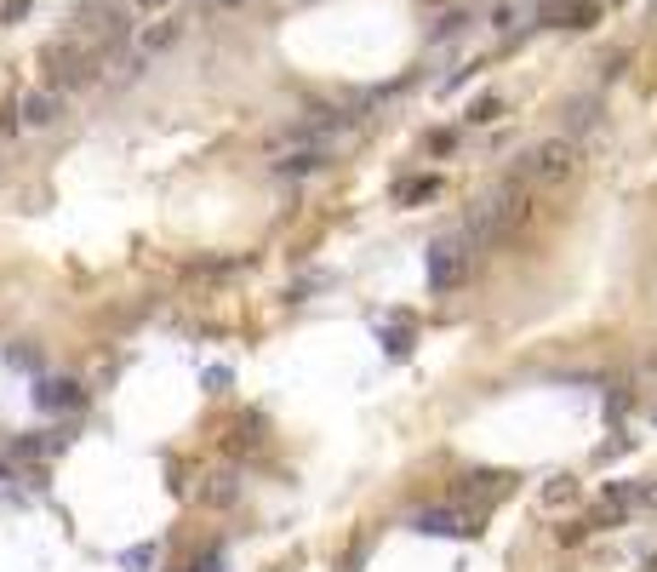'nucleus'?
I'll return each mask as SVG.
<instances>
[{
    "label": "nucleus",
    "instance_id": "nucleus-12",
    "mask_svg": "<svg viewBox=\"0 0 657 572\" xmlns=\"http://www.w3.org/2000/svg\"><path fill=\"white\" fill-rule=\"evenodd\" d=\"M492 115H497V98H480L475 110H469V120H492Z\"/></svg>",
    "mask_w": 657,
    "mask_h": 572
},
{
    "label": "nucleus",
    "instance_id": "nucleus-3",
    "mask_svg": "<svg viewBox=\"0 0 657 572\" xmlns=\"http://www.w3.org/2000/svg\"><path fill=\"white\" fill-rule=\"evenodd\" d=\"M469 269H475V235L458 224L451 235H441L429 246V286L434 292H458L469 281Z\"/></svg>",
    "mask_w": 657,
    "mask_h": 572
},
{
    "label": "nucleus",
    "instance_id": "nucleus-7",
    "mask_svg": "<svg viewBox=\"0 0 657 572\" xmlns=\"http://www.w3.org/2000/svg\"><path fill=\"white\" fill-rule=\"evenodd\" d=\"M35 407H40V412H64V407H81V390H74V383H46V390L35 395Z\"/></svg>",
    "mask_w": 657,
    "mask_h": 572
},
{
    "label": "nucleus",
    "instance_id": "nucleus-11",
    "mask_svg": "<svg viewBox=\"0 0 657 572\" xmlns=\"http://www.w3.org/2000/svg\"><path fill=\"white\" fill-rule=\"evenodd\" d=\"M600 120V103H572V127H594Z\"/></svg>",
    "mask_w": 657,
    "mask_h": 572
},
{
    "label": "nucleus",
    "instance_id": "nucleus-2",
    "mask_svg": "<svg viewBox=\"0 0 657 572\" xmlns=\"http://www.w3.org/2000/svg\"><path fill=\"white\" fill-rule=\"evenodd\" d=\"M577 166H583V149L572 137H538V144L521 149L514 178L521 183H566V178H577Z\"/></svg>",
    "mask_w": 657,
    "mask_h": 572
},
{
    "label": "nucleus",
    "instance_id": "nucleus-6",
    "mask_svg": "<svg viewBox=\"0 0 657 572\" xmlns=\"http://www.w3.org/2000/svg\"><path fill=\"white\" fill-rule=\"evenodd\" d=\"M417 532H429V538H469V532H475V515H469V509H424V515H417Z\"/></svg>",
    "mask_w": 657,
    "mask_h": 572
},
{
    "label": "nucleus",
    "instance_id": "nucleus-1",
    "mask_svg": "<svg viewBox=\"0 0 657 572\" xmlns=\"http://www.w3.org/2000/svg\"><path fill=\"white\" fill-rule=\"evenodd\" d=\"M526 218H531V195H526L521 178H509V183H497V189H486L475 207H469L463 229L475 235V246H497L504 235H514Z\"/></svg>",
    "mask_w": 657,
    "mask_h": 572
},
{
    "label": "nucleus",
    "instance_id": "nucleus-10",
    "mask_svg": "<svg viewBox=\"0 0 657 572\" xmlns=\"http://www.w3.org/2000/svg\"><path fill=\"white\" fill-rule=\"evenodd\" d=\"M132 6V23H144V18H166V12H178V0H127Z\"/></svg>",
    "mask_w": 657,
    "mask_h": 572
},
{
    "label": "nucleus",
    "instance_id": "nucleus-13",
    "mask_svg": "<svg viewBox=\"0 0 657 572\" xmlns=\"http://www.w3.org/2000/svg\"><path fill=\"white\" fill-rule=\"evenodd\" d=\"M149 561H154V550H149V544H137V550L127 555V567H149Z\"/></svg>",
    "mask_w": 657,
    "mask_h": 572
},
{
    "label": "nucleus",
    "instance_id": "nucleus-4",
    "mask_svg": "<svg viewBox=\"0 0 657 572\" xmlns=\"http://www.w3.org/2000/svg\"><path fill=\"white\" fill-rule=\"evenodd\" d=\"M18 120H23V127H35V132L57 127V120H64V86H46V92H29V98L18 103Z\"/></svg>",
    "mask_w": 657,
    "mask_h": 572
},
{
    "label": "nucleus",
    "instance_id": "nucleus-5",
    "mask_svg": "<svg viewBox=\"0 0 657 572\" xmlns=\"http://www.w3.org/2000/svg\"><path fill=\"white\" fill-rule=\"evenodd\" d=\"M538 18L543 23H560V29H589L594 18H600V6H594V0H543Z\"/></svg>",
    "mask_w": 657,
    "mask_h": 572
},
{
    "label": "nucleus",
    "instance_id": "nucleus-9",
    "mask_svg": "<svg viewBox=\"0 0 657 572\" xmlns=\"http://www.w3.org/2000/svg\"><path fill=\"white\" fill-rule=\"evenodd\" d=\"M326 166V149H303V154H292V161H280V172L297 178V172H320Z\"/></svg>",
    "mask_w": 657,
    "mask_h": 572
},
{
    "label": "nucleus",
    "instance_id": "nucleus-8",
    "mask_svg": "<svg viewBox=\"0 0 657 572\" xmlns=\"http://www.w3.org/2000/svg\"><path fill=\"white\" fill-rule=\"evenodd\" d=\"M463 492H469V498H504V492H509V475H486V470H480V475H463Z\"/></svg>",
    "mask_w": 657,
    "mask_h": 572
}]
</instances>
